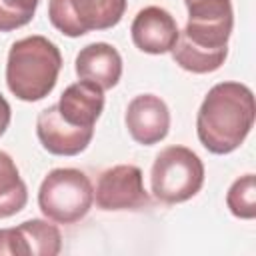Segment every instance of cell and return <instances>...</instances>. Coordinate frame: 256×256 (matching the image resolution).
I'll return each instance as SVG.
<instances>
[{
	"label": "cell",
	"mask_w": 256,
	"mask_h": 256,
	"mask_svg": "<svg viewBox=\"0 0 256 256\" xmlns=\"http://www.w3.org/2000/svg\"><path fill=\"white\" fill-rule=\"evenodd\" d=\"M256 118L254 94L246 84H214L200 104L196 134L200 144L212 154L234 152L250 134Z\"/></svg>",
	"instance_id": "6da1fadb"
},
{
	"label": "cell",
	"mask_w": 256,
	"mask_h": 256,
	"mask_svg": "<svg viewBox=\"0 0 256 256\" xmlns=\"http://www.w3.org/2000/svg\"><path fill=\"white\" fill-rule=\"evenodd\" d=\"M60 68L62 54L54 42L44 36H26L10 46L6 84L16 98L36 102L54 90Z\"/></svg>",
	"instance_id": "7a4b0ae2"
},
{
	"label": "cell",
	"mask_w": 256,
	"mask_h": 256,
	"mask_svg": "<svg viewBox=\"0 0 256 256\" xmlns=\"http://www.w3.org/2000/svg\"><path fill=\"white\" fill-rule=\"evenodd\" d=\"M232 26L234 18H188L170 50L174 62L192 74L218 70L228 56Z\"/></svg>",
	"instance_id": "3957f363"
},
{
	"label": "cell",
	"mask_w": 256,
	"mask_h": 256,
	"mask_svg": "<svg viewBox=\"0 0 256 256\" xmlns=\"http://www.w3.org/2000/svg\"><path fill=\"white\" fill-rule=\"evenodd\" d=\"M204 184V164L186 146H166L156 156L150 170V188L156 200L180 204L200 192Z\"/></svg>",
	"instance_id": "277c9868"
},
{
	"label": "cell",
	"mask_w": 256,
	"mask_h": 256,
	"mask_svg": "<svg viewBox=\"0 0 256 256\" xmlns=\"http://www.w3.org/2000/svg\"><path fill=\"white\" fill-rule=\"evenodd\" d=\"M94 202V188L88 176L76 168H54L38 190L42 214L56 224H74L82 220Z\"/></svg>",
	"instance_id": "5b68a950"
},
{
	"label": "cell",
	"mask_w": 256,
	"mask_h": 256,
	"mask_svg": "<svg viewBox=\"0 0 256 256\" xmlns=\"http://www.w3.org/2000/svg\"><path fill=\"white\" fill-rule=\"evenodd\" d=\"M126 10V0H50L48 18L64 36L78 38L92 30L116 26Z\"/></svg>",
	"instance_id": "8992f818"
},
{
	"label": "cell",
	"mask_w": 256,
	"mask_h": 256,
	"mask_svg": "<svg viewBox=\"0 0 256 256\" xmlns=\"http://www.w3.org/2000/svg\"><path fill=\"white\" fill-rule=\"evenodd\" d=\"M94 200L100 210H136L148 206L142 170L134 164H118L98 176Z\"/></svg>",
	"instance_id": "52a82bcc"
},
{
	"label": "cell",
	"mask_w": 256,
	"mask_h": 256,
	"mask_svg": "<svg viewBox=\"0 0 256 256\" xmlns=\"http://www.w3.org/2000/svg\"><path fill=\"white\" fill-rule=\"evenodd\" d=\"M124 120L132 140L142 146L158 144L170 130V110L166 102L154 94H140L132 98Z\"/></svg>",
	"instance_id": "ba28073f"
},
{
	"label": "cell",
	"mask_w": 256,
	"mask_h": 256,
	"mask_svg": "<svg viewBox=\"0 0 256 256\" xmlns=\"http://www.w3.org/2000/svg\"><path fill=\"white\" fill-rule=\"evenodd\" d=\"M36 134L44 150L54 156H76L84 152L94 136V128H76L68 124L58 106L52 104L44 108L36 118Z\"/></svg>",
	"instance_id": "9c48e42d"
},
{
	"label": "cell",
	"mask_w": 256,
	"mask_h": 256,
	"mask_svg": "<svg viewBox=\"0 0 256 256\" xmlns=\"http://www.w3.org/2000/svg\"><path fill=\"white\" fill-rule=\"evenodd\" d=\"M130 34L138 50L146 54H166L174 48L180 30L168 10L160 6H146L134 16Z\"/></svg>",
	"instance_id": "30bf717a"
},
{
	"label": "cell",
	"mask_w": 256,
	"mask_h": 256,
	"mask_svg": "<svg viewBox=\"0 0 256 256\" xmlns=\"http://www.w3.org/2000/svg\"><path fill=\"white\" fill-rule=\"evenodd\" d=\"M60 116L76 128H94L104 110V90L88 80L70 84L58 100Z\"/></svg>",
	"instance_id": "8fae6325"
},
{
	"label": "cell",
	"mask_w": 256,
	"mask_h": 256,
	"mask_svg": "<svg viewBox=\"0 0 256 256\" xmlns=\"http://www.w3.org/2000/svg\"><path fill=\"white\" fill-rule=\"evenodd\" d=\"M76 74L80 80L98 84L102 90H110L122 76V56L106 42H92L84 46L76 56Z\"/></svg>",
	"instance_id": "7c38bea8"
},
{
	"label": "cell",
	"mask_w": 256,
	"mask_h": 256,
	"mask_svg": "<svg viewBox=\"0 0 256 256\" xmlns=\"http://www.w3.org/2000/svg\"><path fill=\"white\" fill-rule=\"evenodd\" d=\"M22 256H56L62 250L60 230L46 220H26L16 226Z\"/></svg>",
	"instance_id": "4fadbf2b"
},
{
	"label": "cell",
	"mask_w": 256,
	"mask_h": 256,
	"mask_svg": "<svg viewBox=\"0 0 256 256\" xmlns=\"http://www.w3.org/2000/svg\"><path fill=\"white\" fill-rule=\"evenodd\" d=\"M28 202V188L10 154L0 150V218L18 214Z\"/></svg>",
	"instance_id": "5bb4252c"
},
{
	"label": "cell",
	"mask_w": 256,
	"mask_h": 256,
	"mask_svg": "<svg viewBox=\"0 0 256 256\" xmlns=\"http://www.w3.org/2000/svg\"><path fill=\"white\" fill-rule=\"evenodd\" d=\"M228 210L242 220H252L256 216V178L254 174H244L232 182L226 194Z\"/></svg>",
	"instance_id": "9a60e30c"
},
{
	"label": "cell",
	"mask_w": 256,
	"mask_h": 256,
	"mask_svg": "<svg viewBox=\"0 0 256 256\" xmlns=\"http://www.w3.org/2000/svg\"><path fill=\"white\" fill-rule=\"evenodd\" d=\"M40 0H0V32H10L26 26Z\"/></svg>",
	"instance_id": "2e32d148"
},
{
	"label": "cell",
	"mask_w": 256,
	"mask_h": 256,
	"mask_svg": "<svg viewBox=\"0 0 256 256\" xmlns=\"http://www.w3.org/2000/svg\"><path fill=\"white\" fill-rule=\"evenodd\" d=\"M10 116H12V110H10V104L8 100L0 94V136L6 132L8 124H10Z\"/></svg>",
	"instance_id": "e0dca14e"
},
{
	"label": "cell",
	"mask_w": 256,
	"mask_h": 256,
	"mask_svg": "<svg viewBox=\"0 0 256 256\" xmlns=\"http://www.w3.org/2000/svg\"><path fill=\"white\" fill-rule=\"evenodd\" d=\"M198 2H202V0H184L186 8H188V6H194V4H198Z\"/></svg>",
	"instance_id": "ac0fdd59"
}]
</instances>
